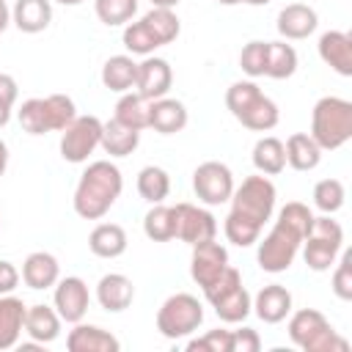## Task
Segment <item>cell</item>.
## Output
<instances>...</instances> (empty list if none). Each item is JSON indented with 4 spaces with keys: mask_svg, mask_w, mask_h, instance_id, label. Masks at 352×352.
Listing matches in <instances>:
<instances>
[{
    "mask_svg": "<svg viewBox=\"0 0 352 352\" xmlns=\"http://www.w3.org/2000/svg\"><path fill=\"white\" fill-rule=\"evenodd\" d=\"M124 47L132 52V55H151L157 47H160V41L154 38V33L146 28V22L143 19H138V22H126V28H124Z\"/></svg>",
    "mask_w": 352,
    "mask_h": 352,
    "instance_id": "39",
    "label": "cell"
},
{
    "mask_svg": "<svg viewBox=\"0 0 352 352\" xmlns=\"http://www.w3.org/2000/svg\"><path fill=\"white\" fill-rule=\"evenodd\" d=\"M319 58L341 77H352V36L346 30H327L319 36Z\"/></svg>",
    "mask_w": 352,
    "mask_h": 352,
    "instance_id": "17",
    "label": "cell"
},
{
    "mask_svg": "<svg viewBox=\"0 0 352 352\" xmlns=\"http://www.w3.org/2000/svg\"><path fill=\"white\" fill-rule=\"evenodd\" d=\"M52 302H55V311L63 322H82L85 311H88V302H91V294H88V286L82 278L77 275H69V278H58L55 283V294H52Z\"/></svg>",
    "mask_w": 352,
    "mask_h": 352,
    "instance_id": "15",
    "label": "cell"
},
{
    "mask_svg": "<svg viewBox=\"0 0 352 352\" xmlns=\"http://www.w3.org/2000/svg\"><path fill=\"white\" fill-rule=\"evenodd\" d=\"M140 143V132L121 124L118 118H110L102 124V140L99 146L110 154V157H129Z\"/></svg>",
    "mask_w": 352,
    "mask_h": 352,
    "instance_id": "27",
    "label": "cell"
},
{
    "mask_svg": "<svg viewBox=\"0 0 352 352\" xmlns=\"http://www.w3.org/2000/svg\"><path fill=\"white\" fill-rule=\"evenodd\" d=\"M94 8L99 22H104L107 28H116V25H126L135 16L138 0H94Z\"/></svg>",
    "mask_w": 352,
    "mask_h": 352,
    "instance_id": "38",
    "label": "cell"
},
{
    "mask_svg": "<svg viewBox=\"0 0 352 352\" xmlns=\"http://www.w3.org/2000/svg\"><path fill=\"white\" fill-rule=\"evenodd\" d=\"M16 96H19L16 80H14L11 74H3V72H0V104L14 110V102H16Z\"/></svg>",
    "mask_w": 352,
    "mask_h": 352,
    "instance_id": "45",
    "label": "cell"
},
{
    "mask_svg": "<svg viewBox=\"0 0 352 352\" xmlns=\"http://www.w3.org/2000/svg\"><path fill=\"white\" fill-rule=\"evenodd\" d=\"M58 3H60V6H80L82 0H58Z\"/></svg>",
    "mask_w": 352,
    "mask_h": 352,
    "instance_id": "51",
    "label": "cell"
},
{
    "mask_svg": "<svg viewBox=\"0 0 352 352\" xmlns=\"http://www.w3.org/2000/svg\"><path fill=\"white\" fill-rule=\"evenodd\" d=\"M344 198H346V190H344V182L338 179H322L314 187V206L322 214H336L344 206Z\"/></svg>",
    "mask_w": 352,
    "mask_h": 352,
    "instance_id": "37",
    "label": "cell"
},
{
    "mask_svg": "<svg viewBox=\"0 0 352 352\" xmlns=\"http://www.w3.org/2000/svg\"><path fill=\"white\" fill-rule=\"evenodd\" d=\"M126 231L118 223H99L88 236V248L99 258H118L126 250Z\"/></svg>",
    "mask_w": 352,
    "mask_h": 352,
    "instance_id": "28",
    "label": "cell"
},
{
    "mask_svg": "<svg viewBox=\"0 0 352 352\" xmlns=\"http://www.w3.org/2000/svg\"><path fill=\"white\" fill-rule=\"evenodd\" d=\"M311 223H314V212L300 201H289L278 212V220L270 228V234L258 242V253H256L258 267L272 275L286 272L294 256L300 253V245L311 231Z\"/></svg>",
    "mask_w": 352,
    "mask_h": 352,
    "instance_id": "2",
    "label": "cell"
},
{
    "mask_svg": "<svg viewBox=\"0 0 352 352\" xmlns=\"http://www.w3.org/2000/svg\"><path fill=\"white\" fill-rule=\"evenodd\" d=\"M140 19H143L146 28L154 33V38L160 41V47L170 44V41L179 36V30H182V22H179V16L173 14V8H157V6H154V8L146 11Z\"/></svg>",
    "mask_w": 352,
    "mask_h": 352,
    "instance_id": "36",
    "label": "cell"
},
{
    "mask_svg": "<svg viewBox=\"0 0 352 352\" xmlns=\"http://www.w3.org/2000/svg\"><path fill=\"white\" fill-rule=\"evenodd\" d=\"M58 278H60V264H58V258H55L52 253H47V250L30 253V256L25 258V264H22V280H25V286H30V289H36V292L55 286Z\"/></svg>",
    "mask_w": 352,
    "mask_h": 352,
    "instance_id": "23",
    "label": "cell"
},
{
    "mask_svg": "<svg viewBox=\"0 0 352 352\" xmlns=\"http://www.w3.org/2000/svg\"><path fill=\"white\" fill-rule=\"evenodd\" d=\"M289 338L302 352H346L349 344L316 308H300L289 316Z\"/></svg>",
    "mask_w": 352,
    "mask_h": 352,
    "instance_id": "7",
    "label": "cell"
},
{
    "mask_svg": "<svg viewBox=\"0 0 352 352\" xmlns=\"http://www.w3.org/2000/svg\"><path fill=\"white\" fill-rule=\"evenodd\" d=\"M170 82H173V69L165 58H157V55H146L140 63H138V80H135V88L143 99L154 102V99H162L168 96L170 91Z\"/></svg>",
    "mask_w": 352,
    "mask_h": 352,
    "instance_id": "16",
    "label": "cell"
},
{
    "mask_svg": "<svg viewBox=\"0 0 352 352\" xmlns=\"http://www.w3.org/2000/svg\"><path fill=\"white\" fill-rule=\"evenodd\" d=\"M11 22L22 33H41L52 22V3L50 0H16L11 8Z\"/></svg>",
    "mask_w": 352,
    "mask_h": 352,
    "instance_id": "26",
    "label": "cell"
},
{
    "mask_svg": "<svg viewBox=\"0 0 352 352\" xmlns=\"http://www.w3.org/2000/svg\"><path fill=\"white\" fill-rule=\"evenodd\" d=\"M16 283H19V270L11 261L0 258V294H11Z\"/></svg>",
    "mask_w": 352,
    "mask_h": 352,
    "instance_id": "44",
    "label": "cell"
},
{
    "mask_svg": "<svg viewBox=\"0 0 352 352\" xmlns=\"http://www.w3.org/2000/svg\"><path fill=\"white\" fill-rule=\"evenodd\" d=\"M253 311L261 322L267 324H278L292 314V292L280 283H270L261 286V292L253 297Z\"/></svg>",
    "mask_w": 352,
    "mask_h": 352,
    "instance_id": "21",
    "label": "cell"
},
{
    "mask_svg": "<svg viewBox=\"0 0 352 352\" xmlns=\"http://www.w3.org/2000/svg\"><path fill=\"white\" fill-rule=\"evenodd\" d=\"M319 25V16L311 6L305 3H289L280 8L278 14V33L283 38H292V41H300V38H308Z\"/></svg>",
    "mask_w": 352,
    "mask_h": 352,
    "instance_id": "22",
    "label": "cell"
},
{
    "mask_svg": "<svg viewBox=\"0 0 352 352\" xmlns=\"http://www.w3.org/2000/svg\"><path fill=\"white\" fill-rule=\"evenodd\" d=\"M300 248H302V258H305L308 270L327 272L336 264V258H338V253L344 248V228L330 214L314 217L311 231L305 234Z\"/></svg>",
    "mask_w": 352,
    "mask_h": 352,
    "instance_id": "9",
    "label": "cell"
},
{
    "mask_svg": "<svg viewBox=\"0 0 352 352\" xmlns=\"http://www.w3.org/2000/svg\"><path fill=\"white\" fill-rule=\"evenodd\" d=\"M253 165L258 173L264 176H278L283 168H286V148H283V140L267 135V138H258L256 146H253Z\"/></svg>",
    "mask_w": 352,
    "mask_h": 352,
    "instance_id": "31",
    "label": "cell"
},
{
    "mask_svg": "<svg viewBox=\"0 0 352 352\" xmlns=\"http://www.w3.org/2000/svg\"><path fill=\"white\" fill-rule=\"evenodd\" d=\"M297 72V50L286 41H267V66L264 77L286 80Z\"/></svg>",
    "mask_w": 352,
    "mask_h": 352,
    "instance_id": "33",
    "label": "cell"
},
{
    "mask_svg": "<svg viewBox=\"0 0 352 352\" xmlns=\"http://www.w3.org/2000/svg\"><path fill=\"white\" fill-rule=\"evenodd\" d=\"M275 184L258 173V176H248L239 187H234L231 192V212L223 223L226 239L234 242L236 248H250L253 242H258L264 223L272 217L275 212Z\"/></svg>",
    "mask_w": 352,
    "mask_h": 352,
    "instance_id": "1",
    "label": "cell"
},
{
    "mask_svg": "<svg viewBox=\"0 0 352 352\" xmlns=\"http://www.w3.org/2000/svg\"><path fill=\"white\" fill-rule=\"evenodd\" d=\"M187 121H190L187 107L179 99L162 96V99H154L148 104V126L160 135H176L187 126Z\"/></svg>",
    "mask_w": 352,
    "mask_h": 352,
    "instance_id": "20",
    "label": "cell"
},
{
    "mask_svg": "<svg viewBox=\"0 0 352 352\" xmlns=\"http://www.w3.org/2000/svg\"><path fill=\"white\" fill-rule=\"evenodd\" d=\"M16 118L28 135L63 132L77 118V107H74L72 96H66V94L33 96V99L22 102V107L16 110Z\"/></svg>",
    "mask_w": 352,
    "mask_h": 352,
    "instance_id": "6",
    "label": "cell"
},
{
    "mask_svg": "<svg viewBox=\"0 0 352 352\" xmlns=\"http://www.w3.org/2000/svg\"><path fill=\"white\" fill-rule=\"evenodd\" d=\"M66 349L69 352H118L121 341L110 330H104L99 324L77 322L66 336Z\"/></svg>",
    "mask_w": 352,
    "mask_h": 352,
    "instance_id": "18",
    "label": "cell"
},
{
    "mask_svg": "<svg viewBox=\"0 0 352 352\" xmlns=\"http://www.w3.org/2000/svg\"><path fill=\"white\" fill-rule=\"evenodd\" d=\"M173 214H176V239L187 242L190 248L198 245V242L214 239L217 220L209 209H201L195 204H176Z\"/></svg>",
    "mask_w": 352,
    "mask_h": 352,
    "instance_id": "13",
    "label": "cell"
},
{
    "mask_svg": "<svg viewBox=\"0 0 352 352\" xmlns=\"http://www.w3.org/2000/svg\"><path fill=\"white\" fill-rule=\"evenodd\" d=\"M322 151H336L352 138V102L341 96H322L311 110V132Z\"/></svg>",
    "mask_w": 352,
    "mask_h": 352,
    "instance_id": "5",
    "label": "cell"
},
{
    "mask_svg": "<svg viewBox=\"0 0 352 352\" xmlns=\"http://www.w3.org/2000/svg\"><path fill=\"white\" fill-rule=\"evenodd\" d=\"M8 118H11V107H3V104H0V126H6Z\"/></svg>",
    "mask_w": 352,
    "mask_h": 352,
    "instance_id": "50",
    "label": "cell"
},
{
    "mask_svg": "<svg viewBox=\"0 0 352 352\" xmlns=\"http://www.w3.org/2000/svg\"><path fill=\"white\" fill-rule=\"evenodd\" d=\"M239 66L248 77H264L267 66V41H248L239 52Z\"/></svg>",
    "mask_w": 352,
    "mask_h": 352,
    "instance_id": "40",
    "label": "cell"
},
{
    "mask_svg": "<svg viewBox=\"0 0 352 352\" xmlns=\"http://www.w3.org/2000/svg\"><path fill=\"white\" fill-rule=\"evenodd\" d=\"M8 22H11V8L6 0H0V33L8 28Z\"/></svg>",
    "mask_w": 352,
    "mask_h": 352,
    "instance_id": "46",
    "label": "cell"
},
{
    "mask_svg": "<svg viewBox=\"0 0 352 352\" xmlns=\"http://www.w3.org/2000/svg\"><path fill=\"white\" fill-rule=\"evenodd\" d=\"M25 311L28 305L14 294H0V349H11L19 344L25 330Z\"/></svg>",
    "mask_w": 352,
    "mask_h": 352,
    "instance_id": "24",
    "label": "cell"
},
{
    "mask_svg": "<svg viewBox=\"0 0 352 352\" xmlns=\"http://www.w3.org/2000/svg\"><path fill=\"white\" fill-rule=\"evenodd\" d=\"M102 140V121L96 116H77L63 132H60V157L72 165H80L94 154V148Z\"/></svg>",
    "mask_w": 352,
    "mask_h": 352,
    "instance_id": "11",
    "label": "cell"
},
{
    "mask_svg": "<svg viewBox=\"0 0 352 352\" xmlns=\"http://www.w3.org/2000/svg\"><path fill=\"white\" fill-rule=\"evenodd\" d=\"M220 6H239V3H245V6H267L270 0H217Z\"/></svg>",
    "mask_w": 352,
    "mask_h": 352,
    "instance_id": "47",
    "label": "cell"
},
{
    "mask_svg": "<svg viewBox=\"0 0 352 352\" xmlns=\"http://www.w3.org/2000/svg\"><path fill=\"white\" fill-rule=\"evenodd\" d=\"M204 297L209 300V305L214 308V314L228 322V324H239L250 316L253 311V297L248 294V289L242 286V275L236 267L228 264V270L209 286L204 289Z\"/></svg>",
    "mask_w": 352,
    "mask_h": 352,
    "instance_id": "8",
    "label": "cell"
},
{
    "mask_svg": "<svg viewBox=\"0 0 352 352\" xmlns=\"http://www.w3.org/2000/svg\"><path fill=\"white\" fill-rule=\"evenodd\" d=\"M258 349H261V338L253 327L231 330V352H258Z\"/></svg>",
    "mask_w": 352,
    "mask_h": 352,
    "instance_id": "43",
    "label": "cell"
},
{
    "mask_svg": "<svg viewBox=\"0 0 352 352\" xmlns=\"http://www.w3.org/2000/svg\"><path fill=\"white\" fill-rule=\"evenodd\" d=\"M283 148H286V165H292L294 170H314L322 162V148L316 146V140L308 132L289 135Z\"/></svg>",
    "mask_w": 352,
    "mask_h": 352,
    "instance_id": "30",
    "label": "cell"
},
{
    "mask_svg": "<svg viewBox=\"0 0 352 352\" xmlns=\"http://www.w3.org/2000/svg\"><path fill=\"white\" fill-rule=\"evenodd\" d=\"M138 80V63L132 60V55H113L104 60L102 66V85L116 91V94H126L135 88Z\"/></svg>",
    "mask_w": 352,
    "mask_h": 352,
    "instance_id": "29",
    "label": "cell"
},
{
    "mask_svg": "<svg viewBox=\"0 0 352 352\" xmlns=\"http://www.w3.org/2000/svg\"><path fill=\"white\" fill-rule=\"evenodd\" d=\"M182 0H151V6H157V8H176Z\"/></svg>",
    "mask_w": 352,
    "mask_h": 352,
    "instance_id": "49",
    "label": "cell"
},
{
    "mask_svg": "<svg viewBox=\"0 0 352 352\" xmlns=\"http://www.w3.org/2000/svg\"><path fill=\"white\" fill-rule=\"evenodd\" d=\"M201 322H204V305L198 302V297L187 292L170 294L157 311V330L170 341L192 336L201 327Z\"/></svg>",
    "mask_w": 352,
    "mask_h": 352,
    "instance_id": "10",
    "label": "cell"
},
{
    "mask_svg": "<svg viewBox=\"0 0 352 352\" xmlns=\"http://www.w3.org/2000/svg\"><path fill=\"white\" fill-rule=\"evenodd\" d=\"M96 300H99V305H102L104 311L121 314V311H126V308L132 305V300H135V286H132V280H129L126 275H121V272H107V275H102L99 283H96Z\"/></svg>",
    "mask_w": 352,
    "mask_h": 352,
    "instance_id": "19",
    "label": "cell"
},
{
    "mask_svg": "<svg viewBox=\"0 0 352 352\" xmlns=\"http://www.w3.org/2000/svg\"><path fill=\"white\" fill-rule=\"evenodd\" d=\"M148 104H151V102L143 99L138 91H135V94L126 91V94L118 99V104H116V116H113V118H118L121 124H126V126L143 132V129L148 126Z\"/></svg>",
    "mask_w": 352,
    "mask_h": 352,
    "instance_id": "35",
    "label": "cell"
},
{
    "mask_svg": "<svg viewBox=\"0 0 352 352\" xmlns=\"http://www.w3.org/2000/svg\"><path fill=\"white\" fill-rule=\"evenodd\" d=\"M226 107L231 110V116L253 129V132H270L278 126L280 121V110L278 104L253 82V80H239L226 91Z\"/></svg>",
    "mask_w": 352,
    "mask_h": 352,
    "instance_id": "4",
    "label": "cell"
},
{
    "mask_svg": "<svg viewBox=\"0 0 352 352\" xmlns=\"http://www.w3.org/2000/svg\"><path fill=\"white\" fill-rule=\"evenodd\" d=\"M333 294L344 302L352 300V250H344L333 272Z\"/></svg>",
    "mask_w": 352,
    "mask_h": 352,
    "instance_id": "41",
    "label": "cell"
},
{
    "mask_svg": "<svg viewBox=\"0 0 352 352\" xmlns=\"http://www.w3.org/2000/svg\"><path fill=\"white\" fill-rule=\"evenodd\" d=\"M138 192L148 204H162L170 192V176L160 165H146L138 173Z\"/></svg>",
    "mask_w": 352,
    "mask_h": 352,
    "instance_id": "34",
    "label": "cell"
},
{
    "mask_svg": "<svg viewBox=\"0 0 352 352\" xmlns=\"http://www.w3.org/2000/svg\"><path fill=\"white\" fill-rule=\"evenodd\" d=\"M190 352H231V330H209L201 338L187 341Z\"/></svg>",
    "mask_w": 352,
    "mask_h": 352,
    "instance_id": "42",
    "label": "cell"
},
{
    "mask_svg": "<svg viewBox=\"0 0 352 352\" xmlns=\"http://www.w3.org/2000/svg\"><path fill=\"white\" fill-rule=\"evenodd\" d=\"M6 168H8V146L0 140V176L6 173Z\"/></svg>",
    "mask_w": 352,
    "mask_h": 352,
    "instance_id": "48",
    "label": "cell"
},
{
    "mask_svg": "<svg viewBox=\"0 0 352 352\" xmlns=\"http://www.w3.org/2000/svg\"><path fill=\"white\" fill-rule=\"evenodd\" d=\"M60 316H58V311L55 308H50V305H30L28 311H25V333L30 336V341H36V344H50V341H55L58 336H60Z\"/></svg>",
    "mask_w": 352,
    "mask_h": 352,
    "instance_id": "25",
    "label": "cell"
},
{
    "mask_svg": "<svg viewBox=\"0 0 352 352\" xmlns=\"http://www.w3.org/2000/svg\"><path fill=\"white\" fill-rule=\"evenodd\" d=\"M143 234L151 242H170V239H176V214H173V206L151 204V209L143 217Z\"/></svg>",
    "mask_w": 352,
    "mask_h": 352,
    "instance_id": "32",
    "label": "cell"
},
{
    "mask_svg": "<svg viewBox=\"0 0 352 352\" xmlns=\"http://www.w3.org/2000/svg\"><path fill=\"white\" fill-rule=\"evenodd\" d=\"M192 190L198 201H204L206 206H220L234 192V173L226 162H217V160L201 162L192 170Z\"/></svg>",
    "mask_w": 352,
    "mask_h": 352,
    "instance_id": "12",
    "label": "cell"
},
{
    "mask_svg": "<svg viewBox=\"0 0 352 352\" xmlns=\"http://www.w3.org/2000/svg\"><path fill=\"white\" fill-rule=\"evenodd\" d=\"M226 270H228V250L217 239H206V242L192 245L190 275L201 289H209Z\"/></svg>",
    "mask_w": 352,
    "mask_h": 352,
    "instance_id": "14",
    "label": "cell"
},
{
    "mask_svg": "<svg viewBox=\"0 0 352 352\" xmlns=\"http://www.w3.org/2000/svg\"><path fill=\"white\" fill-rule=\"evenodd\" d=\"M121 190H124L121 170L110 160H96L82 170L74 187V198H72L74 212L82 220H99L113 209Z\"/></svg>",
    "mask_w": 352,
    "mask_h": 352,
    "instance_id": "3",
    "label": "cell"
}]
</instances>
